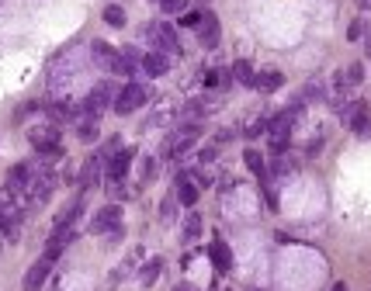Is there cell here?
Masks as SVG:
<instances>
[{"label":"cell","mask_w":371,"mask_h":291,"mask_svg":"<svg viewBox=\"0 0 371 291\" xmlns=\"http://www.w3.org/2000/svg\"><path fill=\"white\" fill-rule=\"evenodd\" d=\"M295 118H298V107L292 105L288 111H281L278 118H271V122H267V139H271V149H274V153H285V149H288Z\"/></svg>","instance_id":"1"},{"label":"cell","mask_w":371,"mask_h":291,"mask_svg":"<svg viewBox=\"0 0 371 291\" xmlns=\"http://www.w3.org/2000/svg\"><path fill=\"white\" fill-rule=\"evenodd\" d=\"M340 122H344L350 132L365 135V139H371V111L365 101H350V105L340 107Z\"/></svg>","instance_id":"2"},{"label":"cell","mask_w":371,"mask_h":291,"mask_svg":"<svg viewBox=\"0 0 371 291\" xmlns=\"http://www.w3.org/2000/svg\"><path fill=\"white\" fill-rule=\"evenodd\" d=\"M90 55H94V63H98L101 70H111V73H132L129 63H125V55L118 53V49H111L108 42H101V38L90 42Z\"/></svg>","instance_id":"3"},{"label":"cell","mask_w":371,"mask_h":291,"mask_svg":"<svg viewBox=\"0 0 371 291\" xmlns=\"http://www.w3.org/2000/svg\"><path fill=\"white\" fill-rule=\"evenodd\" d=\"M146 105V87L142 83H125L118 94H115V115H132Z\"/></svg>","instance_id":"4"},{"label":"cell","mask_w":371,"mask_h":291,"mask_svg":"<svg viewBox=\"0 0 371 291\" xmlns=\"http://www.w3.org/2000/svg\"><path fill=\"white\" fill-rule=\"evenodd\" d=\"M146 38L157 46V53L163 55H177L181 53V42H177V31L170 25H146Z\"/></svg>","instance_id":"5"},{"label":"cell","mask_w":371,"mask_h":291,"mask_svg":"<svg viewBox=\"0 0 371 291\" xmlns=\"http://www.w3.org/2000/svg\"><path fill=\"white\" fill-rule=\"evenodd\" d=\"M28 139H31V146H35L38 153H46V157H59V129H56V122L53 125H38V129H31Z\"/></svg>","instance_id":"6"},{"label":"cell","mask_w":371,"mask_h":291,"mask_svg":"<svg viewBox=\"0 0 371 291\" xmlns=\"http://www.w3.org/2000/svg\"><path fill=\"white\" fill-rule=\"evenodd\" d=\"M115 105V94H111V83H98L87 97H83V105H80V111L83 115H94V118H101V111L105 107Z\"/></svg>","instance_id":"7"},{"label":"cell","mask_w":371,"mask_h":291,"mask_svg":"<svg viewBox=\"0 0 371 291\" xmlns=\"http://www.w3.org/2000/svg\"><path fill=\"white\" fill-rule=\"evenodd\" d=\"M49 270H53V260L42 253L35 264L28 267V274H25V281H21V288H25V291H38L42 285H46V281H49Z\"/></svg>","instance_id":"8"},{"label":"cell","mask_w":371,"mask_h":291,"mask_svg":"<svg viewBox=\"0 0 371 291\" xmlns=\"http://www.w3.org/2000/svg\"><path fill=\"white\" fill-rule=\"evenodd\" d=\"M194 139H198V125H184L181 132L170 135V142L163 146V153H167V157H181V153H187V149L194 146Z\"/></svg>","instance_id":"9"},{"label":"cell","mask_w":371,"mask_h":291,"mask_svg":"<svg viewBox=\"0 0 371 291\" xmlns=\"http://www.w3.org/2000/svg\"><path fill=\"white\" fill-rule=\"evenodd\" d=\"M118 222H122V208H118V201L115 205H105L101 212L94 215V222H90V233H111V229H118Z\"/></svg>","instance_id":"10"},{"label":"cell","mask_w":371,"mask_h":291,"mask_svg":"<svg viewBox=\"0 0 371 291\" xmlns=\"http://www.w3.org/2000/svg\"><path fill=\"white\" fill-rule=\"evenodd\" d=\"M101 170H105V153H98V157H90L83 163V174H80V191H87V187H94L101 181Z\"/></svg>","instance_id":"11"},{"label":"cell","mask_w":371,"mask_h":291,"mask_svg":"<svg viewBox=\"0 0 371 291\" xmlns=\"http://www.w3.org/2000/svg\"><path fill=\"white\" fill-rule=\"evenodd\" d=\"M198 38H202L205 49H215V46H219V18H215V14H205V18H202Z\"/></svg>","instance_id":"12"},{"label":"cell","mask_w":371,"mask_h":291,"mask_svg":"<svg viewBox=\"0 0 371 291\" xmlns=\"http://www.w3.org/2000/svg\"><path fill=\"white\" fill-rule=\"evenodd\" d=\"M281 83H285V77H281L278 70H264V73H257V80H254V87H257L261 94H274V90H281Z\"/></svg>","instance_id":"13"},{"label":"cell","mask_w":371,"mask_h":291,"mask_svg":"<svg viewBox=\"0 0 371 291\" xmlns=\"http://www.w3.org/2000/svg\"><path fill=\"white\" fill-rule=\"evenodd\" d=\"M198 191H202V187L194 184L191 177H184V174L177 177V201H181V205H187V208H191V205L198 201Z\"/></svg>","instance_id":"14"},{"label":"cell","mask_w":371,"mask_h":291,"mask_svg":"<svg viewBox=\"0 0 371 291\" xmlns=\"http://www.w3.org/2000/svg\"><path fill=\"white\" fill-rule=\"evenodd\" d=\"M209 257H212V264L219 267V270H229V267H233V253H229V246H226L222 239H215L212 246H209Z\"/></svg>","instance_id":"15"},{"label":"cell","mask_w":371,"mask_h":291,"mask_svg":"<svg viewBox=\"0 0 371 291\" xmlns=\"http://www.w3.org/2000/svg\"><path fill=\"white\" fill-rule=\"evenodd\" d=\"M167 66H170V59H167L163 53H146L142 55V70H146L150 77H163Z\"/></svg>","instance_id":"16"},{"label":"cell","mask_w":371,"mask_h":291,"mask_svg":"<svg viewBox=\"0 0 371 291\" xmlns=\"http://www.w3.org/2000/svg\"><path fill=\"white\" fill-rule=\"evenodd\" d=\"M129 163H132V153L129 149H118L115 159H111V166H108V177H125L129 174Z\"/></svg>","instance_id":"17"},{"label":"cell","mask_w":371,"mask_h":291,"mask_svg":"<svg viewBox=\"0 0 371 291\" xmlns=\"http://www.w3.org/2000/svg\"><path fill=\"white\" fill-rule=\"evenodd\" d=\"M77 135L83 139V142H94V139H98V118H94V115L77 118Z\"/></svg>","instance_id":"18"},{"label":"cell","mask_w":371,"mask_h":291,"mask_svg":"<svg viewBox=\"0 0 371 291\" xmlns=\"http://www.w3.org/2000/svg\"><path fill=\"white\" fill-rule=\"evenodd\" d=\"M233 80H236V83H243V87H254L257 73H254V66H250L246 59H239V63H233Z\"/></svg>","instance_id":"19"},{"label":"cell","mask_w":371,"mask_h":291,"mask_svg":"<svg viewBox=\"0 0 371 291\" xmlns=\"http://www.w3.org/2000/svg\"><path fill=\"white\" fill-rule=\"evenodd\" d=\"M243 163L250 166V174H257V177H267V170H264V157H261L257 149H246V153H243Z\"/></svg>","instance_id":"20"},{"label":"cell","mask_w":371,"mask_h":291,"mask_svg":"<svg viewBox=\"0 0 371 291\" xmlns=\"http://www.w3.org/2000/svg\"><path fill=\"white\" fill-rule=\"evenodd\" d=\"M108 194L115 198V201H125L129 198V187H125V177H108Z\"/></svg>","instance_id":"21"},{"label":"cell","mask_w":371,"mask_h":291,"mask_svg":"<svg viewBox=\"0 0 371 291\" xmlns=\"http://www.w3.org/2000/svg\"><path fill=\"white\" fill-rule=\"evenodd\" d=\"M205 83H209V87H222V90H226V87H233V70H212V73L205 77Z\"/></svg>","instance_id":"22"},{"label":"cell","mask_w":371,"mask_h":291,"mask_svg":"<svg viewBox=\"0 0 371 291\" xmlns=\"http://www.w3.org/2000/svg\"><path fill=\"white\" fill-rule=\"evenodd\" d=\"M105 21L111 28H122V25H125V11H122L118 4H108V7H105Z\"/></svg>","instance_id":"23"},{"label":"cell","mask_w":371,"mask_h":291,"mask_svg":"<svg viewBox=\"0 0 371 291\" xmlns=\"http://www.w3.org/2000/svg\"><path fill=\"white\" fill-rule=\"evenodd\" d=\"M198 233H202V218L191 212L184 218V243H191V239H198Z\"/></svg>","instance_id":"24"},{"label":"cell","mask_w":371,"mask_h":291,"mask_svg":"<svg viewBox=\"0 0 371 291\" xmlns=\"http://www.w3.org/2000/svg\"><path fill=\"white\" fill-rule=\"evenodd\" d=\"M177 205H181V201H177V194H174V198H163V205H160V218H163V222H170V218L177 215Z\"/></svg>","instance_id":"25"},{"label":"cell","mask_w":371,"mask_h":291,"mask_svg":"<svg viewBox=\"0 0 371 291\" xmlns=\"http://www.w3.org/2000/svg\"><path fill=\"white\" fill-rule=\"evenodd\" d=\"M160 260H150V264L142 267V288H150V285H153V281H157V274H160Z\"/></svg>","instance_id":"26"},{"label":"cell","mask_w":371,"mask_h":291,"mask_svg":"<svg viewBox=\"0 0 371 291\" xmlns=\"http://www.w3.org/2000/svg\"><path fill=\"white\" fill-rule=\"evenodd\" d=\"M209 111H205V101H191V105H184V118L187 122H194V118H205Z\"/></svg>","instance_id":"27"},{"label":"cell","mask_w":371,"mask_h":291,"mask_svg":"<svg viewBox=\"0 0 371 291\" xmlns=\"http://www.w3.org/2000/svg\"><path fill=\"white\" fill-rule=\"evenodd\" d=\"M163 14H184L187 11V0H160Z\"/></svg>","instance_id":"28"},{"label":"cell","mask_w":371,"mask_h":291,"mask_svg":"<svg viewBox=\"0 0 371 291\" xmlns=\"http://www.w3.org/2000/svg\"><path fill=\"white\" fill-rule=\"evenodd\" d=\"M365 21H354V25L347 28V38H350V42H357V38H361V35H368V31H365Z\"/></svg>","instance_id":"29"},{"label":"cell","mask_w":371,"mask_h":291,"mask_svg":"<svg viewBox=\"0 0 371 291\" xmlns=\"http://www.w3.org/2000/svg\"><path fill=\"white\" fill-rule=\"evenodd\" d=\"M347 80H350V83H361V80H365V66H361V63H354V66L347 70Z\"/></svg>","instance_id":"30"},{"label":"cell","mask_w":371,"mask_h":291,"mask_svg":"<svg viewBox=\"0 0 371 291\" xmlns=\"http://www.w3.org/2000/svg\"><path fill=\"white\" fill-rule=\"evenodd\" d=\"M202 18H205V14H198V11H194V14H184V25L187 28H198V25H202Z\"/></svg>","instance_id":"31"},{"label":"cell","mask_w":371,"mask_h":291,"mask_svg":"<svg viewBox=\"0 0 371 291\" xmlns=\"http://www.w3.org/2000/svg\"><path fill=\"white\" fill-rule=\"evenodd\" d=\"M229 139H233V132H229V129H222V132L215 135V142H229Z\"/></svg>","instance_id":"32"},{"label":"cell","mask_w":371,"mask_h":291,"mask_svg":"<svg viewBox=\"0 0 371 291\" xmlns=\"http://www.w3.org/2000/svg\"><path fill=\"white\" fill-rule=\"evenodd\" d=\"M177 291H198V288H191V285H181V288H177Z\"/></svg>","instance_id":"33"},{"label":"cell","mask_w":371,"mask_h":291,"mask_svg":"<svg viewBox=\"0 0 371 291\" xmlns=\"http://www.w3.org/2000/svg\"><path fill=\"white\" fill-rule=\"evenodd\" d=\"M333 291H347V285H333Z\"/></svg>","instance_id":"34"},{"label":"cell","mask_w":371,"mask_h":291,"mask_svg":"<svg viewBox=\"0 0 371 291\" xmlns=\"http://www.w3.org/2000/svg\"><path fill=\"white\" fill-rule=\"evenodd\" d=\"M357 4H361V7H371V0H357Z\"/></svg>","instance_id":"35"},{"label":"cell","mask_w":371,"mask_h":291,"mask_svg":"<svg viewBox=\"0 0 371 291\" xmlns=\"http://www.w3.org/2000/svg\"><path fill=\"white\" fill-rule=\"evenodd\" d=\"M368 55H371V31H368Z\"/></svg>","instance_id":"36"}]
</instances>
